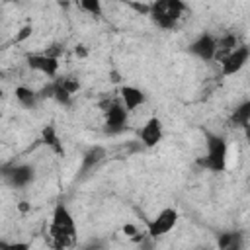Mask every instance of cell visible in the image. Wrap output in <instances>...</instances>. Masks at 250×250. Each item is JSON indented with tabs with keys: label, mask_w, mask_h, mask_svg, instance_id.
<instances>
[{
	"label": "cell",
	"mask_w": 250,
	"mask_h": 250,
	"mask_svg": "<svg viewBox=\"0 0 250 250\" xmlns=\"http://www.w3.org/2000/svg\"><path fill=\"white\" fill-rule=\"evenodd\" d=\"M49 238H51V246L57 250H64L72 246L76 240V223L64 203H57L53 209Z\"/></svg>",
	"instance_id": "1"
},
{
	"label": "cell",
	"mask_w": 250,
	"mask_h": 250,
	"mask_svg": "<svg viewBox=\"0 0 250 250\" xmlns=\"http://www.w3.org/2000/svg\"><path fill=\"white\" fill-rule=\"evenodd\" d=\"M188 10V6L184 2L178 0H160V2H150V20L162 27V29H174L178 25V21L182 20L184 12Z\"/></svg>",
	"instance_id": "2"
},
{
	"label": "cell",
	"mask_w": 250,
	"mask_h": 250,
	"mask_svg": "<svg viewBox=\"0 0 250 250\" xmlns=\"http://www.w3.org/2000/svg\"><path fill=\"white\" fill-rule=\"evenodd\" d=\"M205 146H207V152L201 164L211 172H223L227 168V158H229V145L225 137L205 131Z\"/></svg>",
	"instance_id": "3"
},
{
	"label": "cell",
	"mask_w": 250,
	"mask_h": 250,
	"mask_svg": "<svg viewBox=\"0 0 250 250\" xmlns=\"http://www.w3.org/2000/svg\"><path fill=\"white\" fill-rule=\"evenodd\" d=\"M178 209L176 207H164L156 213V217H152L146 223V236L150 240H156L164 234H168L170 230H174V227L178 225Z\"/></svg>",
	"instance_id": "4"
},
{
	"label": "cell",
	"mask_w": 250,
	"mask_h": 250,
	"mask_svg": "<svg viewBox=\"0 0 250 250\" xmlns=\"http://www.w3.org/2000/svg\"><path fill=\"white\" fill-rule=\"evenodd\" d=\"M0 174H2V178H4V182L8 186H12V188H25V186H29L33 182L35 168L31 164L20 162V164H8V166H4L0 170Z\"/></svg>",
	"instance_id": "5"
},
{
	"label": "cell",
	"mask_w": 250,
	"mask_h": 250,
	"mask_svg": "<svg viewBox=\"0 0 250 250\" xmlns=\"http://www.w3.org/2000/svg\"><path fill=\"white\" fill-rule=\"evenodd\" d=\"M250 59V47L248 45H238L230 53H227L219 62H221V74L223 76H234L238 74Z\"/></svg>",
	"instance_id": "6"
},
{
	"label": "cell",
	"mask_w": 250,
	"mask_h": 250,
	"mask_svg": "<svg viewBox=\"0 0 250 250\" xmlns=\"http://www.w3.org/2000/svg\"><path fill=\"white\" fill-rule=\"evenodd\" d=\"M104 129L109 135H117L127 127V119H129V111L123 107V104L119 100H113V104L104 111Z\"/></svg>",
	"instance_id": "7"
},
{
	"label": "cell",
	"mask_w": 250,
	"mask_h": 250,
	"mask_svg": "<svg viewBox=\"0 0 250 250\" xmlns=\"http://www.w3.org/2000/svg\"><path fill=\"white\" fill-rule=\"evenodd\" d=\"M188 51L201 61H213L217 55V37L211 33H201L189 43Z\"/></svg>",
	"instance_id": "8"
},
{
	"label": "cell",
	"mask_w": 250,
	"mask_h": 250,
	"mask_svg": "<svg viewBox=\"0 0 250 250\" xmlns=\"http://www.w3.org/2000/svg\"><path fill=\"white\" fill-rule=\"evenodd\" d=\"M27 66L47 78H57L61 62H59V59H53L45 53H33L27 57Z\"/></svg>",
	"instance_id": "9"
},
{
	"label": "cell",
	"mask_w": 250,
	"mask_h": 250,
	"mask_svg": "<svg viewBox=\"0 0 250 250\" xmlns=\"http://www.w3.org/2000/svg\"><path fill=\"white\" fill-rule=\"evenodd\" d=\"M164 137V125L158 117H150L146 119V123L139 129V141L146 146V148H152L156 146Z\"/></svg>",
	"instance_id": "10"
},
{
	"label": "cell",
	"mask_w": 250,
	"mask_h": 250,
	"mask_svg": "<svg viewBox=\"0 0 250 250\" xmlns=\"http://www.w3.org/2000/svg\"><path fill=\"white\" fill-rule=\"evenodd\" d=\"M119 102H121L123 107L131 113V111H135L137 107H141V105L146 102V96H145V92H143L141 88L131 86V84H123V86L119 88Z\"/></svg>",
	"instance_id": "11"
},
{
	"label": "cell",
	"mask_w": 250,
	"mask_h": 250,
	"mask_svg": "<svg viewBox=\"0 0 250 250\" xmlns=\"http://www.w3.org/2000/svg\"><path fill=\"white\" fill-rule=\"evenodd\" d=\"M104 158H105V148H104V146H100V145L90 146V148L84 152V156H82V168H80V172L86 174L88 170H92L94 166H98Z\"/></svg>",
	"instance_id": "12"
},
{
	"label": "cell",
	"mask_w": 250,
	"mask_h": 250,
	"mask_svg": "<svg viewBox=\"0 0 250 250\" xmlns=\"http://www.w3.org/2000/svg\"><path fill=\"white\" fill-rule=\"evenodd\" d=\"M14 94H16V100L20 102V105H23L27 109L35 107L37 102H39V94L35 90H31L29 86H16Z\"/></svg>",
	"instance_id": "13"
},
{
	"label": "cell",
	"mask_w": 250,
	"mask_h": 250,
	"mask_svg": "<svg viewBox=\"0 0 250 250\" xmlns=\"http://www.w3.org/2000/svg\"><path fill=\"white\" fill-rule=\"evenodd\" d=\"M41 137H43V143H45L47 146H51V148H53L57 154H62V152H64V148H62V143H61V139H59V135H57L55 127H51V125L43 127V131H41Z\"/></svg>",
	"instance_id": "14"
},
{
	"label": "cell",
	"mask_w": 250,
	"mask_h": 250,
	"mask_svg": "<svg viewBox=\"0 0 250 250\" xmlns=\"http://www.w3.org/2000/svg\"><path fill=\"white\" fill-rule=\"evenodd\" d=\"M248 121H250V102H242L234 113H232V123H236L238 127L246 129L248 127Z\"/></svg>",
	"instance_id": "15"
},
{
	"label": "cell",
	"mask_w": 250,
	"mask_h": 250,
	"mask_svg": "<svg viewBox=\"0 0 250 250\" xmlns=\"http://www.w3.org/2000/svg\"><path fill=\"white\" fill-rule=\"evenodd\" d=\"M55 82H57L59 88H62L70 96H74L80 90V80L74 78V76H59V78H55Z\"/></svg>",
	"instance_id": "16"
},
{
	"label": "cell",
	"mask_w": 250,
	"mask_h": 250,
	"mask_svg": "<svg viewBox=\"0 0 250 250\" xmlns=\"http://www.w3.org/2000/svg\"><path fill=\"white\" fill-rule=\"evenodd\" d=\"M78 6H80V10L88 12L90 16H102V10H104L98 0H82Z\"/></svg>",
	"instance_id": "17"
},
{
	"label": "cell",
	"mask_w": 250,
	"mask_h": 250,
	"mask_svg": "<svg viewBox=\"0 0 250 250\" xmlns=\"http://www.w3.org/2000/svg\"><path fill=\"white\" fill-rule=\"evenodd\" d=\"M51 84H53V92H51V98H53V100H57V102H59V104H62V105H68L72 96H70V94H66L62 88H59L55 80H53Z\"/></svg>",
	"instance_id": "18"
},
{
	"label": "cell",
	"mask_w": 250,
	"mask_h": 250,
	"mask_svg": "<svg viewBox=\"0 0 250 250\" xmlns=\"http://www.w3.org/2000/svg\"><path fill=\"white\" fill-rule=\"evenodd\" d=\"M0 250H31V244L29 242H21V240H16V242H0Z\"/></svg>",
	"instance_id": "19"
},
{
	"label": "cell",
	"mask_w": 250,
	"mask_h": 250,
	"mask_svg": "<svg viewBox=\"0 0 250 250\" xmlns=\"http://www.w3.org/2000/svg\"><path fill=\"white\" fill-rule=\"evenodd\" d=\"M82 250H107V246H105V242H104L102 238H90V240L82 246Z\"/></svg>",
	"instance_id": "20"
},
{
	"label": "cell",
	"mask_w": 250,
	"mask_h": 250,
	"mask_svg": "<svg viewBox=\"0 0 250 250\" xmlns=\"http://www.w3.org/2000/svg\"><path fill=\"white\" fill-rule=\"evenodd\" d=\"M123 234H125V236H131V238H135V236H137V234H141V232H139V229H137L135 225H131V223H125V225H123Z\"/></svg>",
	"instance_id": "21"
},
{
	"label": "cell",
	"mask_w": 250,
	"mask_h": 250,
	"mask_svg": "<svg viewBox=\"0 0 250 250\" xmlns=\"http://www.w3.org/2000/svg\"><path fill=\"white\" fill-rule=\"evenodd\" d=\"M129 6H131L133 10H137L139 14H145V16H148V12H150V4H137V2H129Z\"/></svg>",
	"instance_id": "22"
},
{
	"label": "cell",
	"mask_w": 250,
	"mask_h": 250,
	"mask_svg": "<svg viewBox=\"0 0 250 250\" xmlns=\"http://www.w3.org/2000/svg\"><path fill=\"white\" fill-rule=\"evenodd\" d=\"M244 248V238H242V234L234 240V242H230L229 246H225V248H221V250H242Z\"/></svg>",
	"instance_id": "23"
},
{
	"label": "cell",
	"mask_w": 250,
	"mask_h": 250,
	"mask_svg": "<svg viewBox=\"0 0 250 250\" xmlns=\"http://www.w3.org/2000/svg\"><path fill=\"white\" fill-rule=\"evenodd\" d=\"M31 35V25H23L21 29H20V33L16 35V41L20 43V41H23V39H27Z\"/></svg>",
	"instance_id": "24"
},
{
	"label": "cell",
	"mask_w": 250,
	"mask_h": 250,
	"mask_svg": "<svg viewBox=\"0 0 250 250\" xmlns=\"http://www.w3.org/2000/svg\"><path fill=\"white\" fill-rule=\"evenodd\" d=\"M74 53H76V55H78V57H86V55H88V51H86V49H84V47H82V45H78V47H76V49H74Z\"/></svg>",
	"instance_id": "25"
},
{
	"label": "cell",
	"mask_w": 250,
	"mask_h": 250,
	"mask_svg": "<svg viewBox=\"0 0 250 250\" xmlns=\"http://www.w3.org/2000/svg\"><path fill=\"white\" fill-rule=\"evenodd\" d=\"M18 207H20V211H27V209H29V205H27V201H21V203H20Z\"/></svg>",
	"instance_id": "26"
},
{
	"label": "cell",
	"mask_w": 250,
	"mask_h": 250,
	"mask_svg": "<svg viewBox=\"0 0 250 250\" xmlns=\"http://www.w3.org/2000/svg\"><path fill=\"white\" fill-rule=\"evenodd\" d=\"M111 80L117 82V80H119V74H117V72H111Z\"/></svg>",
	"instance_id": "27"
}]
</instances>
